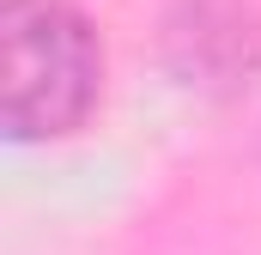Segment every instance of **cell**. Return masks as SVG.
I'll list each match as a JSON object with an SVG mask.
<instances>
[{"label":"cell","mask_w":261,"mask_h":255,"mask_svg":"<svg viewBox=\"0 0 261 255\" xmlns=\"http://www.w3.org/2000/svg\"><path fill=\"white\" fill-rule=\"evenodd\" d=\"M103 43L67 0L0 6V122L12 140H61L97 110Z\"/></svg>","instance_id":"6da1fadb"}]
</instances>
